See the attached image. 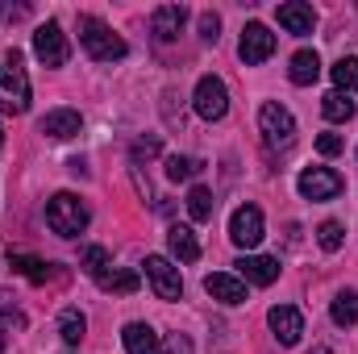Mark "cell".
<instances>
[{
    "instance_id": "cell-2",
    "label": "cell",
    "mask_w": 358,
    "mask_h": 354,
    "mask_svg": "<svg viewBox=\"0 0 358 354\" xmlns=\"http://www.w3.org/2000/svg\"><path fill=\"white\" fill-rule=\"evenodd\" d=\"M80 42H84V50H88L96 63H117V59H125V55H129L125 38H121V34H113L100 17H80Z\"/></svg>"
},
{
    "instance_id": "cell-35",
    "label": "cell",
    "mask_w": 358,
    "mask_h": 354,
    "mask_svg": "<svg viewBox=\"0 0 358 354\" xmlns=\"http://www.w3.org/2000/svg\"><path fill=\"white\" fill-rule=\"evenodd\" d=\"M0 146H4V129H0Z\"/></svg>"
},
{
    "instance_id": "cell-24",
    "label": "cell",
    "mask_w": 358,
    "mask_h": 354,
    "mask_svg": "<svg viewBox=\"0 0 358 354\" xmlns=\"http://www.w3.org/2000/svg\"><path fill=\"white\" fill-rule=\"evenodd\" d=\"M321 113H325L329 121H350V117H355V100H350L346 92L334 88L329 96H325V100H321Z\"/></svg>"
},
{
    "instance_id": "cell-21",
    "label": "cell",
    "mask_w": 358,
    "mask_h": 354,
    "mask_svg": "<svg viewBox=\"0 0 358 354\" xmlns=\"http://www.w3.org/2000/svg\"><path fill=\"white\" fill-rule=\"evenodd\" d=\"M329 317H334V325H355L358 321V292L355 288H346V292H338L334 296V304H329Z\"/></svg>"
},
{
    "instance_id": "cell-10",
    "label": "cell",
    "mask_w": 358,
    "mask_h": 354,
    "mask_svg": "<svg viewBox=\"0 0 358 354\" xmlns=\"http://www.w3.org/2000/svg\"><path fill=\"white\" fill-rule=\"evenodd\" d=\"M229 238H234V246L255 250V246L263 242V213H259L255 204L234 208V217H229Z\"/></svg>"
},
{
    "instance_id": "cell-18",
    "label": "cell",
    "mask_w": 358,
    "mask_h": 354,
    "mask_svg": "<svg viewBox=\"0 0 358 354\" xmlns=\"http://www.w3.org/2000/svg\"><path fill=\"white\" fill-rule=\"evenodd\" d=\"M167 246H171V255L179 263H196L200 259V238H196L192 225H171L167 229Z\"/></svg>"
},
{
    "instance_id": "cell-20",
    "label": "cell",
    "mask_w": 358,
    "mask_h": 354,
    "mask_svg": "<svg viewBox=\"0 0 358 354\" xmlns=\"http://www.w3.org/2000/svg\"><path fill=\"white\" fill-rule=\"evenodd\" d=\"M84 334H88V317H84L80 309H63V313H59V338H63L67 346H80Z\"/></svg>"
},
{
    "instance_id": "cell-7",
    "label": "cell",
    "mask_w": 358,
    "mask_h": 354,
    "mask_svg": "<svg viewBox=\"0 0 358 354\" xmlns=\"http://www.w3.org/2000/svg\"><path fill=\"white\" fill-rule=\"evenodd\" d=\"M296 187H300L304 200H334V196H342L346 179L338 176L334 167H308V171H300Z\"/></svg>"
},
{
    "instance_id": "cell-31",
    "label": "cell",
    "mask_w": 358,
    "mask_h": 354,
    "mask_svg": "<svg viewBox=\"0 0 358 354\" xmlns=\"http://www.w3.org/2000/svg\"><path fill=\"white\" fill-rule=\"evenodd\" d=\"M217 34H221V17L217 13H200V38L204 42H217Z\"/></svg>"
},
{
    "instance_id": "cell-14",
    "label": "cell",
    "mask_w": 358,
    "mask_h": 354,
    "mask_svg": "<svg viewBox=\"0 0 358 354\" xmlns=\"http://www.w3.org/2000/svg\"><path fill=\"white\" fill-rule=\"evenodd\" d=\"M204 292L213 296V300H221V304H246V283L238 279V275H229V271H213V275H204Z\"/></svg>"
},
{
    "instance_id": "cell-15",
    "label": "cell",
    "mask_w": 358,
    "mask_h": 354,
    "mask_svg": "<svg viewBox=\"0 0 358 354\" xmlns=\"http://www.w3.org/2000/svg\"><path fill=\"white\" fill-rule=\"evenodd\" d=\"M121 342H125V354H163V338L146 321H129L121 330Z\"/></svg>"
},
{
    "instance_id": "cell-13",
    "label": "cell",
    "mask_w": 358,
    "mask_h": 354,
    "mask_svg": "<svg viewBox=\"0 0 358 354\" xmlns=\"http://www.w3.org/2000/svg\"><path fill=\"white\" fill-rule=\"evenodd\" d=\"M275 17H279V25H283L287 34H296V38H304V34L317 29V13H313V4H304V0H287V4H279Z\"/></svg>"
},
{
    "instance_id": "cell-5",
    "label": "cell",
    "mask_w": 358,
    "mask_h": 354,
    "mask_svg": "<svg viewBox=\"0 0 358 354\" xmlns=\"http://www.w3.org/2000/svg\"><path fill=\"white\" fill-rule=\"evenodd\" d=\"M192 108H196V117H204V121H221V117L229 113V88H225V80L200 76V80H196V92H192Z\"/></svg>"
},
{
    "instance_id": "cell-9",
    "label": "cell",
    "mask_w": 358,
    "mask_h": 354,
    "mask_svg": "<svg viewBox=\"0 0 358 354\" xmlns=\"http://www.w3.org/2000/svg\"><path fill=\"white\" fill-rule=\"evenodd\" d=\"M238 55H242V63H246V67H259V63H267L271 55H275V34H271L263 21H250V25L242 29Z\"/></svg>"
},
{
    "instance_id": "cell-16",
    "label": "cell",
    "mask_w": 358,
    "mask_h": 354,
    "mask_svg": "<svg viewBox=\"0 0 358 354\" xmlns=\"http://www.w3.org/2000/svg\"><path fill=\"white\" fill-rule=\"evenodd\" d=\"M183 21H187V8H183V4H159L155 17H150V29H155L159 42H176L179 29H183Z\"/></svg>"
},
{
    "instance_id": "cell-8",
    "label": "cell",
    "mask_w": 358,
    "mask_h": 354,
    "mask_svg": "<svg viewBox=\"0 0 358 354\" xmlns=\"http://www.w3.org/2000/svg\"><path fill=\"white\" fill-rule=\"evenodd\" d=\"M142 267H146V279H150V288H155L159 300H179V296H183V279H179V267L171 263V259L150 255Z\"/></svg>"
},
{
    "instance_id": "cell-27",
    "label": "cell",
    "mask_w": 358,
    "mask_h": 354,
    "mask_svg": "<svg viewBox=\"0 0 358 354\" xmlns=\"http://www.w3.org/2000/svg\"><path fill=\"white\" fill-rule=\"evenodd\" d=\"M13 267L25 275V279H34V283H46L50 279V263H42V259H29V255H17Z\"/></svg>"
},
{
    "instance_id": "cell-3",
    "label": "cell",
    "mask_w": 358,
    "mask_h": 354,
    "mask_svg": "<svg viewBox=\"0 0 358 354\" xmlns=\"http://www.w3.org/2000/svg\"><path fill=\"white\" fill-rule=\"evenodd\" d=\"M259 134H263L267 150H292V142H296V117H292V108H283L279 100H267L259 108Z\"/></svg>"
},
{
    "instance_id": "cell-1",
    "label": "cell",
    "mask_w": 358,
    "mask_h": 354,
    "mask_svg": "<svg viewBox=\"0 0 358 354\" xmlns=\"http://www.w3.org/2000/svg\"><path fill=\"white\" fill-rule=\"evenodd\" d=\"M46 225L59 234V238H80L88 229V204L76 196V192H55L46 200Z\"/></svg>"
},
{
    "instance_id": "cell-19",
    "label": "cell",
    "mask_w": 358,
    "mask_h": 354,
    "mask_svg": "<svg viewBox=\"0 0 358 354\" xmlns=\"http://www.w3.org/2000/svg\"><path fill=\"white\" fill-rule=\"evenodd\" d=\"M287 76H292V84H300V88L317 84V80H321V59H317V50H296Z\"/></svg>"
},
{
    "instance_id": "cell-28",
    "label": "cell",
    "mask_w": 358,
    "mask_h": 354,
    "mask_svg": "<svg viewBox=\"0 0 358 354\" xmlns=\"http://www.w3.org/2000/svg\"><path fill=\"white\" fill-rule=\"evenodd\" d=\"M317 242H321V250H342V242H346V229L338 225V221H321V229H317Z\"/></svg>"
},
{
    "instance_id": "cell-11",
    "label": "cell",
    "mask_w": 358,
    "mask_h": 354,
    "mask_svg": "<svg viewBox=\"0 0 358 354\" xmlns=\"http://www.w3.org/2000/svg\"><path fill=\"white\" fill-rule=\"evenodd\" d=\"M267 325L283 346H296L300 334H304V317H300V309H292V304H275L267 313Z\"/></svg>"
},
{
    "instance_id": "cell-29",
    "label": "cell",
    "mask_w": 358,
    "mask_h": 354,
    "mask_svg": "<svg viewBox=\"0 0 358 354\" xmlns=\"http://www.w3.org/2000/svg\"><path fill=\"white\" fill-rule=\"evenodd\" d=\"M196 171H200V159H192V155H171V159H167V179H192L196 176Z\"/></svg>"
},
{
    "instance_id": "cell-34",
    "label": "cell",
    "mask_w": 358,
    "mask_h": 354,
    "mask_svg": "<svg viewBox=\"0 0 358 354\" xmlns=\"http://www.w3.org/2000/svg\"><path fill=\"white\" fill-rule=\"evenodd\" d=\"M0 354H4V330H0Z\"/></svg>"
},
{
    "instance_id": "cell-32",
    "label": "cell",
    "mask_w": 358,
    "mask_h": 354,
    "mask_svg": "<svg viewBox=\"0 0 358 354\" xmlns=\"http://www.w3.org/2000/svg\"><path fill=\"white\" fill-rule=\"evenodd\" d=\"M4 300H8V296H0V321H4V325H8V330H13V325H17V330H21V325H25V317H21V313H17V309H13V304H4Z\"/></svg>"
},
{
    "instance_id": "cell-12",
    "label": "cell",
    "mask_w": 358,
    "mask_h": 354,
    "mask_svg": "<svg viewBox=\"0 0 358 354\" xmlns=\"http://www.w3.org/2000/svg\"><path fill=\"white\" fill-rule=\"evenodd\" d=\"M234 267H238V279H242V283L267 288V283L279 279V259H271V255H242Z\"/></svg>"
},
{
    "instance_id": "cell-23",
    "label": "cell",
    "mask_w": 358,
    "mask_h": 354,
    "mask_svg": "<svg viewBox=\"0 0 358 354\" xmlns=\"http://www.w3.org/2000/svg\"><path fill=\"white\" fill-rule=\"evenodd\" d=\"M100 288H104V292H121V296H129V292L142 288V275L129 271V267H125V271H108V275L100 279Z\"/></svg>"
},
{
    "instance_id": "cell-26",
    "label": "cell",
    "mask_w": 358,
    "mask_h": 354,
    "mask_svg": "<svg viewBox=\"0 0 358 354\" xmlns=\"http://www.w3.org/2000/svg\"><path fill=\"white\" fill-rule=\"evenodd\" d=\"M213 204H217V200H213L208 187L196 183V187L187 192V213H192V221H208V217H213Z\"/></svg>"
},
{
    "instance_id": "cell-17",
    "label": "cell",
    "mask_w": 358,
    "mask_h": 354,
    "mask_svg": "<svg viewBox=\"0 0 358 354\" xmlns=\"http://www.w3.org/2000/svg\"><path fill=\"white\" fill-rule=\"evenodd\" d=\"M80 125H84V121H80V113H76V108H55V113H46V117H42V125H38V129H42L46 138H55V142H67V138H76V134H80Z\"/></svg>"
},
{
    "instance_id": "cell-25",
    "label": "cell",
    "mask_w": 358,
    "mask_h": 354,
    "mask_svg": "<svg viewBox=\"0 0 358 354\" xmlns=\"http://www.w3.org/2000/svg\"><path fill=\"white\" fill-rule=\"evenodd\" d=\"M80 263H84V271H88L92 279H96V283H100V279H104V275H108V250H104V246H84V250H80Z\"/></svg>"
},
{
    "instance_id": "cell-33",
    "label": "cell",
    "mask_w": 358,
    "mask_h": 354,
    "mask_svg": "<svg viewBox=\"0 0 358 354\" xmlns=\"http://www.w3.org/2000/svg\"><path fill=\"white\" fill-rule=\"evenodd\" d=\"M317 150H321V155H338V150H342V138H338V134H321V138H317Z\"/></svg>"
},
{
    "instance_id": "cell-30",
    "label": "cell",
    "mask_w": 358,
    "mask_h": 354,
    "mask_svg": "<svg viewBox=\"0 0 358 354\" xmlns=\"http://www.w3.org/2000/svg\"><path fill=\"white\" fill-rule=\"evenodd\" d=\"M159 150H163V142H159V138H155V134H150V138H138V142H134V150H129V155H134V163H146V159H155V155H159Z\"/></svg>"
},
{
    "instance_id": "cell-22",
    "label": "cell",
    "mask_w": 358,
    "mask_h": 354,
    "mask_svg": "<svg viewBox=\"0 0 358 354\" xmlns=\"http://www.w3.org/2000/svg\"><path fill=\"white\" fill-rule=\"evenodd\" d=\"M329 76H334V84L338 92H358V55H346V59H338L334 67H329Z\"/></svg>"
},
{
    "instance_id": "cell-6",
    "label": "cell",
    "mask_w": 358,
    "mask_h": 354,
    "mask_svg": "<svg viewBox=\"0 0 358 354\" xmlns=\"http://www.w3.org/2000/svg\"><path fill=\"white\" fill-rule=\"evenodd\" d=\"M34 55H38V63H42V67H63V63L71 59L67 34H63V25H59V21L38 25V34H34Z\"/></svg>"
},
{
    "instance_id": "cell-4",
    "label": "cell",
    "mask_w": 358,
    "mask_h": 354,
    "mask_svg": "<svg viewBox=\"0 0 358 354\" xmlns=\"http://www.w3.org/2000/svg\"><path fill=\"white\" fill-rule=\"evenodd\" d=\"M25 108H29V76L21 71V59L13 50V59L0 67V113L21 117Z\"/></svg>"
}]
</instances>
